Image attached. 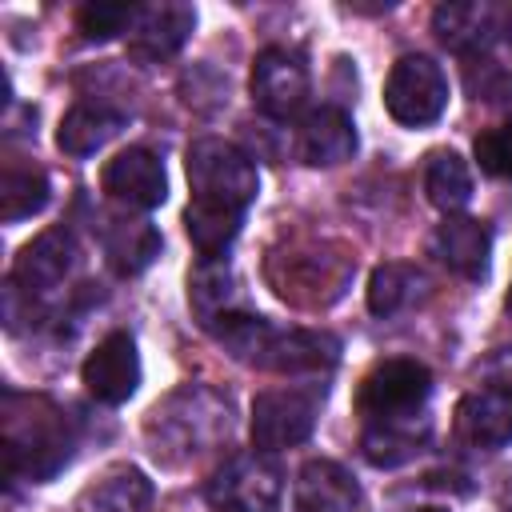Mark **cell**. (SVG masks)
Returning a JSON list of instances; mask_svg holds the SVG:
<instances>
[{
    "label": "cell",
    "instance_id": "2e32d148",
    "mask_svg": "<svg viewBox=\"0 0 512 512\" xmlns=\"http://www.w3.org/2000/svg\"><path fill=\"white\" fill-rule=\"evenodd\" d=\"M292 504H296V512H360L364 492L344 464L320 456L296 472Z\"/></svg>",
    "mask_w": 512,
    "mask_h": 512
},
{
    "label": "cell",
    "instance_id": "52a82bcc",
    "mask_svg": "<svg viewBox=\"0 0 512 512\" xmlns=\"http://www.w3.org/2000/svg\"><path fill=\"white\" fill-rule=\"evenodd\" d=\"M428 396H432V372L420 360L392 356L368 368L356 392V408L364 424L376 420H412L428 416Z\"/></svg>",
    "mask_w": 512,
    "mask_h": 512
},
{
    "label": "cell",
    "instance_id": "8992f818",
    "mask_svg": "<svg viewBox=\"0 0 512 512\" xmlns=\"http://www.w3.org/2000/svg\"><path fill=\"white\" fill-rule=\"evenodd\" d=\"M76 264H80L76 236L68 228H48V232H40L36 240H28L20 248L16 264H12V276H8V296L24 300L28 316H32V308L52 304L68 288Z\"/></svg>",
    "mask_w": 512,
    "mask_h": 512
},
{
    "label": "cell",
    "instance_id": "6da1fadb",
    "mask_svg": "<svg viewBox=\"0 0 512 512\" xmlns=\"http://www.w3.org/2000/svg\"><path fill=\"white\" fill-rule=\"evenodd\" d=\"M236 408L212 384H180L164 400H156L144 416V444L148 452L168 464L184 468L232 436Z\"/></svg>",
    "mask_w": 512,
    "mask_h": 512
},
{
    "label": "cell",
    "instance_id": "cb8c5ba5",
    "mask_svg": "<svg viewBox=\"0 0 512 512\" xmlns=\"http://www.w3.org/2000/svg\"><path fill=\"white\" fill-rule=\"evenodd\" d=\"M188 300H192V312L200 316L204 328H212L228 312H240V292H236L232 264L224 256L220 260H200L196 272L188 276Z\"/></svg>",
    "mask_w": 512,
    "mask_h": 512
},
{
    "label": "cell",
    "instance_id": "ffe728a7",
    "mask_svg": "<svg viewBox=\"0 0 512 512\" xmlns=\"http://www.w3.org/2000/svg\"><path fill=\"white\" fill-rule=\"evenodd\" d=\"M428 288L432 284H428L424 268L404 264V260H388L368 276V312L380 320H392V316L416 308L428 296Z\"/></svg>",
    "mask_w": 512,
    "mask_h": 512
},
{
    "label": "cell",
    "instance_id": "4dcf8cb0",
    "mask_svg": "<svg viewBox=\"0 0 512 512\" xmlns=\"http://www.w3.org/2000/svg\"><path fill=\"white\" fill-rule=\"evenodd\" d=\"M508 312H512V292H508Z\"/></svg>",
    "mask_w": 512,
    "mask_h": 512
},
{
    "label": "cell",
    "instance_id": "277c9868",
    "mask_svg": "<svg viewBox=\"0 0 512 512\" xmlns=\"http://www.w3.org/2000/svg\"><path fill=\"white\" fill-rule=\"evenodd\" d=\"M184 172H188L192 204H208V208H224V212L244 216V208L260 192V172H256L252 156L240 152L236 144L220 140V136L192 140L188 156H184Z\"/></svg>",
    "mask_w": 512,
    "mask_h": 512
},
{
    "label": "cell",
    "instance_id": "5bb4252c",
    "mask_svg": "<svg viewBox=\"0 0 512 512\" xmlns=\"http://www.w3.org/2000/svg\"><path fill=\"white\" fill-rule=\"evenodd\" d=\"M456 436L476 452H496L512 444V384L472 388L456 404Z\"/></svg>",
    "mask_w": 512,
    "mask_h": 512
},
{
    "label": "cell",
    "instance_id": "7402d4cb",
    "mask_svg": "<svg viewBox=\"0 0 512 512\" xmlns=\"http://www.w3.org/2000/svg\"><path fill=\"white\" fill-rule=\"evenodd\" d=\"M124 112H116V108H108V104H76V108H68L64 112V120H60V128H56V144H60V152H68V156H92V152H100L112 136H120V128H124Z\"/></svg>",
    "mask_w": 512,
    "mask_h": 512
},
{
    "label": "cell",
    "instance_id": "83f0119b",
    "mask_svg": "<svg viewBox=\"0 0 512 512\" xmlns=\"http://www.w3.org/2000/svg\"><path fill=\"white\" fill-rule=\"evenodd\" d=\"M240 212H224V208H208V204H188L184 212V228L192 248L200 252V260H220L232 240L240 236Z\"/></svg>",
    "mask_w": 512,
    "mask_h": 512
},
{
    "label": "cell",
    "instance_id": "5b68a950",
    "mask_svg": "<svg viewBox=\"0 0 512 512\" xmlns=\"http://www.w3.org/2000/svg\"><path fill=\"white\" fill-rule=\"evenodd\" d=\"M356 260L336 248V244H320V248H288V252H272L268 256V280L272 288L304 308H324L332 304L344 284L352 280Z\"/></svg>",
    "mask_w": 512,
    "mask_h": 512
},
{
    "label": "cell",
    "instance_id": "7a4b0ae2",
    "mask_svg": "<svg viewBox=\"0 0 512 512\" xmlns=\"http://www.w3.org/2000/svg\"><path fill=\"white\" fill-rule=\"evenodd\" d=\"M224 352L248 368H264L276 376H320L336 368L340 360V340L320 328H280L248 308L220 316L208 328Z\"/></svg>",
    "mask_w": 512,
    "mask_h": 512
},
{
    "label": "cell",
    "instance_id": "9c48e42d",
    "mask_svg": "<svg viewBox=\"0 0 512 512\" xmlns=\"http://www.w3.org/2000/svg\"><path fill=\"white\" fill-rule=\"evenodd\" d=\"M384 108L404 128L436 124L448 108V76L432 56H400L384 80Z\"/></svg>",
    "mask_w": 512,
    "mask_h": 512
},
{
    "label": "cell",
    "instance_id": "8fae6325",
    "mask_svg": "<svg viewBox=\"0 0 512 512\" xmlns=\"http://www.w3.org/2000/svg\"><path fill=\"white\" fill-rule=\"evenodd\" d=\"M252 100L264 116L272 120H288L304 108L308 100V68L296 52L288 48H264L256 60H252Z\"/></svg>",
    "mask_w": 512,
    "mask_h": 512
},
{
    "label": "cell",
    "instance_id": "ba28073f",
    "mask_svg": "<svg viewBox=\"0 0 512 512\" xmlns=\"http://www.w3.org/2000/svg\"><path fill=\"white\" fill-rule=\"evenodd\" d=\"M204 496L216 512H276L284 496V472L268 452H240L212 472Z\"/></svg>",
    "mask_w": 512,
    "mask_h": 512
},
{
    "label": "cell",
    "instance_id": "30bf717a",
    "mask_svg": "<svg viewBox=\"0 0 512 512\" xmlns=\"http://www.w3.org/2000/svg\"><path fill=\"white\" fill-rule=\"evenodd\" d=\"M320 396L312 388H268L252 400V444L256 452L296 448L316 428Z\"/></svg>",
    "mask_w": 512,
    "mask_h": 512
},
{
    "label": "cell",
    "instance_id": "d6986e66",
    "mask_svg": "<svg viewBox=\"0 0 512 512\" xmlns=\"http://www.w3.org/2000/svg\"><path fill=\"white\" fill-rule=\"evenodd\" d=\"M356 152V124L344 108L336 104H320L316 112L304 116L300 124V156L312 168H336L344 160H352Z\"/></svg>",
    "mask_w": 512,
    "mask_h": 512
},
{
    "label": "cell",
    "instance_id": "603a6c76",
    "mask_svg": "<svg viewBox=\"0 0 512 512\" xmlns=\"http://www.w3.org/2000/svg\"><path fill=\"white\" fill-rule=\"evenodd\" d=\"M104 256H108L116 276H136L160 256V232L148 220L116 216L104 228Z\"/></svg>",
    "mask_w": 512,
    "mask_h": 512
},
{
    "label": "cell",
    "instance_id": "d4e9b609",
    "mask_svg": "<svg viewBox=\"0 0 512 512\" xmlns=\"http://www.w3.org/2000/svg\"><path fill=\"white\" fill-rule=\"evenodd\" d=\"M152 480L132 468V464H120V468H108L84 496H80V508L84 512H148L152 504Z\"/></svg>",
    "mask_w": 512,
    "mask_h": 512
},
{
    "label": "cell",
    "instance_id": "f546056e",
    "mask_svg": "<svg viewBox=\"0 0 512 512\" xmlns=\"http://www.w3.org/2000/svg\"><path fill=\"white\" fill-rule=\"evenodd\" d=\"M472 156L480 164L484 176L492 180H512V120L508 124H492L476 136Z\"/></svg>",
    "mask_w": 512,
    "mask_h": 512
},
{
    "label": "cell",
    "instance_id": "4fadbf2b",
    "mask_svg": "<svg viewBox=\"0 0 512 512\" xmlns=\"http://www.w3.org/2000/svg\"><path fill=\"white\" fill-rule=\"evenodd\" d=\"M84 388L100 404H124L140 388V352L128 332H108L80 368Z\"/></svg>",
    "mask_w": 512,
    "mask_h": 512
},
{
    "label": "cell",
    "instance_id": "3957f363",
    "mask_svg": "<svg viewBox=\"0 0 512 512\" xmlns=\"http://www.w3.org/2000/svg\"><path fill=\"white\" fill-rule=\"evenodd\" d=\"M4 460L8 476L44 484L72 460V428L44 396H4Z\"/></svg>",
    "mask_w": 512,
    "mask_h": 512
},
{
    "label": "cell",
    "instance_id": "484cf974",
    "mask_svg": "<svg viewBox=\"0 0 512 512\" xmlns=\"http://www.w3.org/2000/svg\"><path fill=\"white\" fill-rule=\"evenodd\" d=\"M48 196H52V184H48L44 168H36V164H16V160L4 164V176H0V216H4L8 224L36 216V212L48 204Z\"/></svg>",
    "mask_w": 512,
    "mask_h": 512
},
{
    "label": "cell",
    "instance_id": "ac0fdd59",
    "mask_svg": "<svg viewBox=\"0 0 512 512\" xmlns=\"http://www.w3.org/2000/svg\"><path fill=\"white\" fill-rule=\"evenodd\" d=\"M432 32L444 48L460 56H480L500 36V8L484 0H452L432 12Z\"/></svg>",
    "mask_w": 512,
    "mask_h": 512
},
{
    "label": "cell",
    "instance_id": "e0dca14e",
    "mask_svg": "<svg viewBox=\"0 0 512 512\" xmlns=\"http://www.w3.org/2000/svg\"><path fill=\"white\" fill-rule=\"evenodd\" d=\"M432 252L448 272L464 280H484L492 264V228L472 216H444L432 236Z\"/></svg>",
    "mask_w": 512,
    "mask_h": 512
},
{
    "label": "cell",
    "instance_id": "f1b7e54d",
    "mask_svg": "<svg viewBox=\"0 0 512 512\" xmlns=\"http://www.w3.org/2000/svg\"><path fill=\"white\" fill-rule=\"evenodd\" d=\"M136 12H140V4H104V0H96V4H84L76 12V28H80L84 40H112L120 32L128 36V28L136 24Z\"/></svg>",
    "mask_w": 512,
    "mask_h": 512
},
{
    "label": "cell",
    "instance_id": "4316f807",
    "mask_svg": "<svg viewBox=\"0 0 512 512\" xmlns=\"http://www.w3.org/2000/svg\"><path fill=\"white\" fill-rule=\"evenodd\" d=\"M424 192H428V200L444 216H456L472 200V172H468V164L452 148L432 152L428 156V168H424Z\"/></svg>",
    "mask_w": 512,
    "mask_h": 512
},
{
    "label": "cell",
    "instance_id": "7c38bea8",
    "mask_svg": "<svg viewBox=\"0 0 512 512\" xmlns=\"http://www.w3.org/2000/svg\"><path fill=\"white\" fill-rule=\"evenodd\" d=\"M100 188L108 192V200H116L124 208L152 212L168 196V176H164L160 156H152L148 148H124L104 164Z\"/></svg>",
    "mask_w": 512,
    "mask_h": 512
},
{
    "label": "cell",
    "instance_id": "44dd1931",
    "mask_svg": "<svg viewBox=\"0 0 512 512\" xmlns=\"http://www.w3.org/2000/svg\"><path fill=\"white\" fill-rule=\"evenodd\" d=\"M432 436V420L428 416H412V420H376V424H364V436H360V448H364V460L376 464V468H396L404 460H412Z\"/></svg>",
    "mask_w": 512,
    "mask_h": 512
},
{
    "label": "cell",
    "instance_id": "9a60e30c",
    "mask_svg": "<svg viewBox=\"0 0 512 512\" xmlns=\"http://www.w3.org/2000/svg\"><path fill=\"white\" fill-rule=\"evenodd\" d=\"M192 28H196L192 4H144L136 12V24L128 28V56L136 64L172 60L192 36Z\"/></svg>",
    "mask_w": 512,
    "mask_h": 512
}]
</instances>
